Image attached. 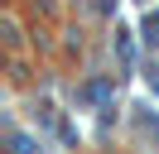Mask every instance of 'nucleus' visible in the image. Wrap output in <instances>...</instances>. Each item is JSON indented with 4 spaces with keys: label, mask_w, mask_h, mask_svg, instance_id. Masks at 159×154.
<instances>
[{
    "label": "nucleus",
    "mask_w": 159,
    "mask_h": 154,
    "mask_svg": "<svg viewBox=\"0 0 159 154\" xmlns=\"http://www.w3.org/2000/svg\"><path fill=\"white\" fill-rule=\"evenodd\" d=\"M145 38H149V43H159V10L145 19Z\"/></svg>",
    "instance_id": "1"
}]
</instances>
